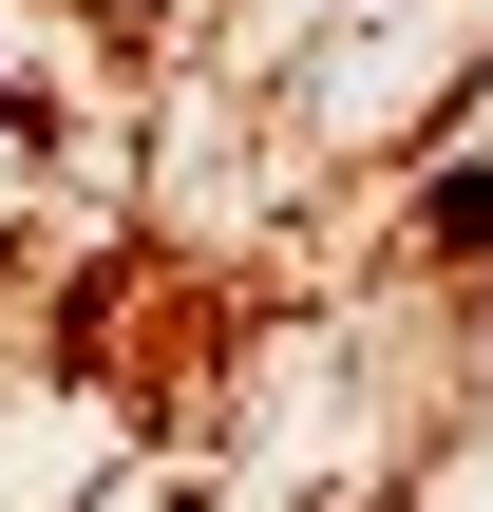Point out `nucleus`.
I'll use <instances>...</instances> for the list:
<instances>
[{
    "label": "nucleus",
    "mask_w": 493,
    "mask_h": 512,
    "mask_svg": "<svg viewBox=\"0 0 493 512\" xmlns=\"http://www.w3.org/2000/svg\"><path fill=\"white\" fill-rule=\"evenodd\" d=\"M418 247H437V266H493V152H456V171L418 190Z\"/></svg>",
    "instance_id": "f257e3e1"
}]
</instances>
